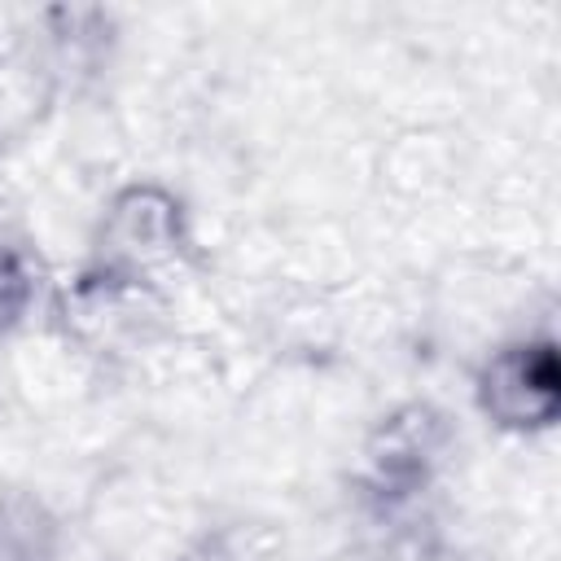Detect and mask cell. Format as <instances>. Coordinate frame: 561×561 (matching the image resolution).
Listing matches in <instances>:
<instances>
[{"label": "cell", "instance_id": "6da1fadb", "mask_svg": "<svg viewBox=\"0 0 561 561\" xmlns=\"http://www.w3.org/2000/svg\"><path fill=\"white\" fill-rule=\"evenodd\" d=\"M486 412L504 425H543L557 408V359L552 346H517L500 355L482 386Z\"/></svg>", "mask_w": 561, "mask_h": 561}, {"label": "cell", "instance_id": "7a4b0ae2", "mask_svg": "<svg viewBox=\"0 0 561 561\" xmlns=\"http://www.w3.org/2000/svg\"><path fill=\"white\" fill-rule=\"evenodd\" d=\"M26 298V280H22V267L13 263V254L0 250V329L13 320V311L22 307Z\"/></svg>", "mask_w": 561, "mask_h": 561}]
</instances>
